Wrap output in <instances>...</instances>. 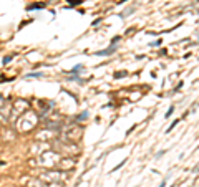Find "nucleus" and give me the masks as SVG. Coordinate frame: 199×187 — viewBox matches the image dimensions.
Segmentation results:
<instances>
[{
    "label": "nucleus",
    "mask_w": 199,
    "mask_h": 187,
    "mask_svg": "<svg viewBox=\"0 0 199 187\" xmlns=\"http://www.w3.org/2000/svg\"><path fill=\"white\" fill-rule=\"evenodd\" d=\"M164 186H166V182H163V184H161V186H159V187H164Z\"/></svg>",
    "instance_id": "f03ea898"
},
{
    "label": "nucleus",
    "mask_w": 199,
    "mask_h": 187,
    "mask_svg": "<svg viewBox=\"0 0 199 187\" xmlns=\"http://www.w3.org/2000/svg\"><path fill=\"white\" fill-rule=\"evenodd\" d=\"M173 111H174V106H171V108H169V111L166 113V118H169V116H171V113H173Z\"/></svg>",
    "instance_id": "f257e3e1"
}]
</instances>
